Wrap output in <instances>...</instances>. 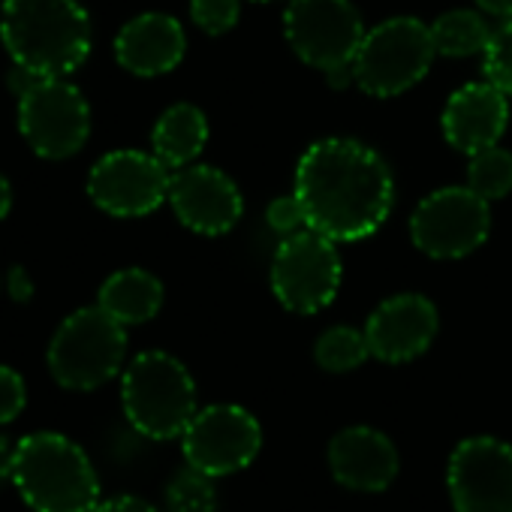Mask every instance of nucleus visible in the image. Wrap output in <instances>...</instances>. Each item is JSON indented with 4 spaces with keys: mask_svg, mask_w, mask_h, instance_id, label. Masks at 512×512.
I'll return each mask as SVG.
<instances>
[{
    "mask_svg": "<svg viewBox=\"0 0 512 512\" xmlns=\"http://www.w3.org/2000/svg\"><path fill=\"white\" fill-rule=\"evenodd\" d=\"M308 226L332 241L374 235L392 211L395 181L386 160L359 139H320L296 166V190Z\"/></svg>",
    "mask_w": 512,
    "mask_h": 512,
    "instance_id": "f257e3e1",
    "label": "nucleus"
},
{
    "mask_svg": "<svg viewBox=\"0 0 512 512\" xmlns=\"http://www.w3.org/2000/svg\"><path fill=\"white\" fill-rule=\"evenodd\" d=\"M0 40L16 64L64 79L91 55V22L79 0H7Z\"/></svg>",
    "mask_w": 512,
    "mask_h": 512,
    "instance_id": "f03ea898",
    "label": "nucleus"
},
{
    "mask_svg": "<svg viewBox=\"0 0 512 512\" xmlns=\"http://www.w3.org/2000/svg\"><path fill=\"white\" fill-rule=\"evenodd\" d=\"M13 482L34 512H94L100 479L79 443L40 431L16 443Z\"/></svg>",
    "mask_w": 512,
    "mask_h": 512,
    "instance_id": "7ed1b4c3",
    "label": "nucleus"
},
{
    "mask_svg": "<svg viewBox=\"0 0 512 512\" xmlns=\"http://www.w3.org/2000/svg\"><path fill=\"white\" fill-rule=\"evenodd\" d=\"M127 422L148 440L181 437L196 416V383L190 371L163 350L139 353L121 377Z\"/></svg>",
    "mask_w": 512,
    "mask_h": 512,
    "instance_id": "20e7f679",
    "label": "nucleus"
},
{
    "mask_svg": "<svg viewBox=\"0 0 512 512\" xmlns=\"http://www.w3.org/2000/svg\"><path fill=\"white\" fill-rule=\"evenodd\" d=\"M437 58L431 25L395 16L365 31V40L353 58V82L380 100L398 97L419 85Z\"/></svg>",
    "mask_w": 512,
    "mask_h": 512,
    "instance_id": "39448f33",
    "label": "nucleus"
},
{
    "mask_svg": "<svg viewBox=\"0 0 512 512\" xmlns=\"http://www.w3.org/2000/svg\"><path fill=\"white\" fill-rule=\"evenodd\" d=\"M127 326L109 317L100 305L70 314L52 344L49 371L55 383L73 392H91L109 383L127 356Z\"/></svg>",
    "mask_w": 512,
    "mask_h": 512,
    "instance_id": "423d86ee",
    "label": "nucleus"
},
{
    "mask_svg": "<svg viewBox=\"0 0 512 512\" xmlns=\"http://www.w3.org/2000/svg\"><path fill=\"white\" fill-rule=\"evenodd\" d=\"M344 266L338 241L317 229L287 235L272 256V293L293 314H317L329 308L341 290Z\"/></svg>",
    "mask_w": 512,
    "mask_h": 512,
    "instance_id": "0eeeda50",
    "label": "nucleus"
},
{
    "mask_svg": "<svg viewBox=\"0 0 512 512\" xmlns=\"http://www.w3.org/2000/svg\"><path fill=\"white\" fill-rule=\"evenodd\" d=\"M290 49L314 70H353L365 25L350 0H293L284 13Z\"/></svg>",
    "mask_w": 512,
    "mask_h": 512,
    "instance_id": "6e6552de",
    "label": "nucleus"
},
{
    "mask_svg": "<svg viewBox=\"0 0 512 512\" xmlns=\"http://www.w3.org/2000/svg\"><path fill=\"white\" fill-rule=\"evenodd\" d=\"M488 229V199L470 187H440L428 193L410 217L413 244L434 260H461L485 244Z\"/></svg>",
    "mask_w": 512,
    "mask_h": 512,
    "instance_id": "1a4fd4ad",
    "label": "nucleus"
},
{
    "mask_svg": "<svg viewBox=\"0 0 512 512\" xmlns=\"http://www.w3.org/2000/svg\"><path fill=\"white\" fill-rule=\"evenodd\" d=\"M263 446L256 416L238 404H211L196 410L181 434V449L190 467L208 476H229L253 464Z\"/></svg>",
    "mask_w": 512,
    "mask_h": 512,
    "instance_id": "9d476101",
    "label": "nucleus"
},
{
    "mask_svg": "<svg viewBox=\"0 0 512 512\" xmlns=\"http://www.w3.org/2000/svg\"><path fill=\"white\" fill-rule=\"evenodd\" d=\"M19 130L46 160L73 157L91 133L88 100L67 79H43L19 97Z\"/></svg>",
    "mask_w": 512,
    "mask_h": 512,
    "instance_id": "9b49d317",
    "label": "nucleus"
},
{
    "mask_svg": "<svg viewBox=\"0 0 512 512\" xmlns=\"http://www.w3.org/2000/svg\"><path fill=\"white\" fill-rule=\"evenodd\" d=\"M172 169L145 151H112L88 175V196L112 217H145L169 199Z\"/></svg>",
    "mask_w": 512,
    "mask_h": 512,
    "instance_id": "f8f14e48",
    "label": "nucleus"
},
{
    "mask_svg": "<svg viewBox=\"0 0 512 512\" xmlns=\"http://www.w3.org/2000/svg\"><path fill=\"white\" fill-rule=\"evenodd\" d=\"M446 485L455 512H512V446L467 437L449 455Z\"/></svg>",
    "mask_w": 512,
    "mask_h": 512,
    "instance_id": "ddd939ff",
    "label": "nucleus"
},
{
    "mask_svg": "<svg viewBox=\"0 0 512 512\" xmlns=\"http://www.w3.org/2000/svg\"><path fill=\"white\" fill-rule=\"evenodd\" d=\"M169 205L187 229L199 235H223L241 220L244 196L226 172L190 163L172 172Z\"/></svg>",
    "mask_w": 512,
    "mask_h": 512,
    "instance_id": "4468645a",
    "label": "nucleus"
},
{
    "mask_svg": "<svg viewBox=\"0 0 512 512\" xmlns=\"http://www.w3.org/2000/svg\"><path fill=\"white\" fill-rule=\"evenodd\" d=\"M440 317L431 299L419 293H401L374 308L365 323L371 356L386 365H401L422 356L437 338Z\"/></svg>",
    "mask_w": 512,
    "mask_h": 512,
    "instance_id": "2eb2a0df",
    "label": "nucleus"
},
{
    "mask_svg": "<svg viewBox=\"0 0 512 512\" xmlns=\"http://www.w3.org/2000/svg\"><path fill=\"white\" fill-rule=\"evenodd\" d=\"M509 124V103L500 88L491 82H470L458 88L440 115L446 142L461 154H476L500 142Z\"/></svg>",
    "mask_w": 512,
    "mask_h": 512,
    "instance_id": "dca6fc26",
    "label": "nucleus"
},
{
    "mask_svg": "<svg viewBox=\"0 0 512 512\" xmlns=\"http://www.w3.org/2000/svg\"><path fill=\"white\" fill-rule=\"evenodd\" d=\"M329 467L350 491H386L395 482L401 461L395 443L383 431L371 425H350L332 437Z\"/></svg>",
    "mask_w": 512,
    "mask_h": 512,
    "instance_id": "f3484780",
    "label": "nucleus"
},
{
    "mask_svg": "<svg viewBox=\"0 0 512 512\" xmlns=\"http://www.w3.org/2000/svg\"><path fill=\"white\" fill-rule=\"evenodd\" d=\"M187 49L184 28L166 13H145L127 22L115 37L118 64L142 79L172 73Z\"/></svg>",
    "mask_w": 512,
    "mask_h": 512,
    "instance_id": "a211bd4d",
    "label": "nucleus"
},
{
    "mask_svg": "<svg viewBox=\"0 0 512 512\" xmlns=\"http://www.w3.org/2000/svg\"><path fill=\"white\" fill-rule=\"evenodd\" d=\"M97 305L121 326H139L163 308V284L145 269H121L103 281Z\"/></svg>",
    "mask_w": 512,
    "mask_h": 512,
    "instance_id": "6ab92c4d",
    "label": "nucleus"
},
{
    "mask_svg": "<svg viewBox=\"0 0 512 512\" xmlns=\"http://www.w3.org/2000/svg\"><path fill=\"white\" fill-rule=\"evenodd\" d=\"M208 142V121L202 109L193 103H175L169 106L151 133V148L154 154L169 166V169H184L190 166Z\"/></svg>",
    "mask_w": 512,
    "mask_h": 512,
    "instance_id": "aec40b11",
    "label": "nucleus"
},
{
    "mask_svg": "<svg viewBox=\"0 0 512 512\" xmlns=\"http://www.w3.org/2000/svg\"><path fill=\"white\" fill-rule=\"evenodd\" d=\"M431 40L437 55L443 58H470L488 49L491 28L473 10H449L431 25Z\"/></svg>",
    "mask_w": 512,
    "mask_h": 512,
    "instance_id": "412c9836",
    "label": "nucleus"
},
{
    "mask_svg": "<svg viewBox=\"0 0 512 512\" xmlns=\"http://www.w3.org/2000/svg\"><path fill=\"white\" fill-rule=\"evenodd\" d=\"M371 356L368 338L365 332L353 329V326H332L320 335L317 347H314V359L323 371L329 374H347L356 371L359 365H365V359Z\"/></svg>",
    "mask_w": 512,
    "mask_h": 512,
    "instance_id": "4be33fe9",
    "label": "nucleus"
},
{
    "mask_svg": "<svg viewBox=\"0 0 512 512\" xmlns=\"http://www.w3.org/2000/svg\"><path fill=\"white\" fill-rule=\"evenodd\" d=\"M467 187L482 199H503L512 190V154L500 145L470 154Z\"/></svg>",
    "mask_w": 512,
    "mask_h": 512,
    "instance_id": "5701e85b",
    "label": "nucleus"
},
{
    "mask_svg": "<svg viewBox=\"0 0 512 512\" xmlns=\"http://www.w3.org/2000/svg\"><path fill=\"white\" fill-rule=\"evenodd\" d=\"M166 512H217L214 476L184 467L166 485Z\"/></svg>",
    "mask_w": 512,
    "mask_h": 512,
    "instance_id": "b1692460",
    "label": "nucleus"
},
{
    "mask_svg": "<svg viewBox=\"0 0 512 512\" xmlns=\"http://www.w3.org/2000/svg\"><path fill=\"white\" fill-rule=\"evenodd\" d=\"M482 70L494 88L512 94V19H503L500 28L491 31L488 49L482 52Z\"/></svg>",
    "mask_w": 512,
    "mask_h": 512,
    "instance_id": "393cba45",
    "label": "nucleus"
},
{
    "mask_svg": "<svg viewBox=\"0 0 512 512\" xmlns=\"http://www.w3.org/2000/svg\"><path fill=\"white\" fill-rule=\"evenodd\" d=\"M190 16L205 34H226L238 25L241 0H190Z\"/></svg>",
    "mask_w": 512,
    "mask_h": 512,
    "instance_id": "a878e982",
    "label": "nucleus"
},
{
    "mask_svg": "<svg viewBox=\"0 0 512 512\" xmlns=\"http://www.w3.org/2000/svg\"><path fill=\"white\" fill-rule=\"evenodd\" d=\"M266 220L275 232H281L284 238L293 235V232H302L308 229V217H305V208L299 202L296 193L290 196H278L269 208H266Z\"/></svg>",
    "mask_w": 512,
    "mask_h": 512,
    "instance_id": "bb28decb",
    "label": "nucleus"
},
{
    "mask_svg": "<svg viewBox=\"0 0 512 512\" xmlns=\"http://www.w3.org/2000/svg\"><path fill=\"white\" fill-rule=\"evenodd\" d=\"M25 401H28V389L22 374L0 365V425L13 422L25 410Z\"/></svg>",
    "mask_w": 512,
    "mask_h": 512,
    "instance_id": "cd10ccee",
    "label": "nucleus"
},
{
    "mask_svg": "<svg viewBox=\"0 0 512 512\" xmlns=\"http://www.w3.org/2000/svg\"><path fill=\"white\" fill-rule=\"evenodd\" d=\"M94 512H160V509L136 494H118V497L103 500Z\"/></svg>",
    "mask_w": 512,
    "mask_h": 512,
    "instance_id": "c85d7f7f",
    "label": "nucleus"
},
{
    "mask_svg": "<svg viewBox=\"0 0 512 512\" xmlns=\"http://www.w3.org/2000/svg\"><path fill=\"white\" fill-rule=\"evenodd\" d=\"M46 76H40L37 70H31V67H25V64H16L13 70H10V91L16 94V97H25L37 82H43Z\"/></svg>",
    "mask_w": 512,
    "mask_h": 512,
    "instance_id": "c756f323",
    "label": "nucleus"
},
{
    "mask_svg": "<svg viewBox=\"0 0 512 512\" xmlns=\"http://www.w3.org/2000/svg\"><path fill=\"white\" fill-rule=\"evenodd\" d=\"M13 458H16V443L7 434H0V485L13 479Z\"/></svg>",
    "mask_w": 512,
    "mask_h": 512,
    "instance_id": "7c9ffc66",
    "label": "nucleus"
},
{
    "mask_svg": "<svg viewBox=\"0 0 512 512\" xmlns=\"http://www.w3.org/2000/svg\"><path fill=\"white\" fill-rule=\"evenodd\" d=\"M476 7L497 19H512V0H476Z\"/></svg>",
    "mask_w": 512,
    "mask_h": 512,
    "instance_id": "2f4dec72",
    "label": "nucleus"
},
{
    "mask_svg": "<svg viewBox=\"0 0 512 512\" xmlns=\"http://www.w3.org/2000/svg\"><path fill=\"white\" fill-rule=\"evenodd\" d=\"M10 287H13V296H16V299H28V296H31V281L25 278V272H22V269H16V272H13Z\"/></svg>",
    "mask_w": 512,
    "mask_h": 512,
    "instance_id": "473e14b6",
    "label": "nucleus"
},
{
    "mask_svg": "<svg viewBox=\"0 0 512 512\" xmlns=\"http://www.w3.org/2000/svg\"><path fill=\"white\" fill-rule=\"evenodd\" d=\"M10 208H13V187L4 175H0V220L10 214Z\"/></svg>",
    "mask_w": 512,
    "mask_h": 512,
    "instance_id": "72a5a7b5",
    "label": "nucleus"
},
{
    "mask_svg": "<svg viewBox=\"0 0 512 512\" xmlns=\"http://www.w3.org/2000/svg\"><path fill=\"white\" fill-rule=\"evenodd\" d=\"M260 4H266V0H260Z\"/></svg>",
    "mask_w": 512,
    "mask_h": 512,
    "instance_id": "f704fd0d",
    "label": "nucleus"
}]
</instances>
